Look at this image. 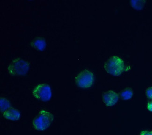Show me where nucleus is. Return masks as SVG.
I'll use <instances>...</instances> for the list:
<instances>
[{"mask_svg": "<svg viewBox=\"0 0 152 135\" xmlns=\"http://www.w3.org/2000/svg\"><path fill=\"white\" fill-rule=\"evenodd\" d=\"M76 84L80 87L83 88L90 87L93 84L94 75L92 72L85 70L80 72L75 77Z\"/></svg>", "mask_w": 152, "mask_h": 135, "instance_id": "4", "label": "nucleus"}, {"mask_svg": "<svg viewBox=\"0 0 152 135\" xmlns=\"http://www.w3.org/2000/svg\"><path fill=\"white\" fill-rule=\"evenodd\" d=\"M133 95V92L130 89H125L121 93V96L124 100H129L131 99Z\"/></svg>", "mask_w": 152, "mask_h": 135, "instance_id": "9", "label": "nucleus"}, {"mask_svg": "<svg viewBox=\"0 0 152 135\" xmlns=\"http://www.w3.org/2000/svg\"><path fill=\"white\" fill-rule=\"evenodd\" d=\"M145 1H131L132 5L135 9L140 10L144 7Z\"/></svg>", "mask_w": 152, "mask_h": 135, "instance_id": "11", "label": "nucleus"}, {"mask_svg": "<svg viewBox=\"0 0 152 135\" xmlns=\"http://www.w3.org/2000/svg\"><path fill=\"white\" fill-rule=\"evenodd\" d=\"M8 70L13 76L26 75L29 70V64L23 59H15L9 65Z\"/></svg>", "mask_w": 152, "mask_h": 135, "instance_id": "2", "label": "nucleus"}, {"mask_svg": "<svg viewBox=\"0 0 152 135\" xmlns=\"http://www.w3.org/2000/svg\"><path fill=\"white\" fill-rule=\"evenodd\" d=\"M10 104L9 101L6 99L1 98V112H4L10 109Z\"/></svg>", "mask_w": 152, "mask_h": 135, "instance_id": "10", "label": "nucleus"}, {"mask_svg": "<svg viewBox=\"0 0 152 135\" xmlns=\"http://www.w3.org/2000/svg\"><path fill=\"white\" fill-rule=\"evenodd\" d=\"M53 120V115L50 112L43 110L39 113L38 118L33 121V126L38 131H44L50 126Z\"/></svg>", "mask_w": 152, "mask_h": 135, "instance_id": "3", "label": "nucleus"}, {"mask_svg": "<svg viewBox=\"0 0 152 135\" xmlns=\"http://www.w3.org/2000/svg\"><path fill=\"white\" fill-rule=\"evenodd\" d=\"M140 135H152V131H143L141 132Z\"/></svg>", "mask_w": 152, "mask_h": 135, "instance_id": "13", "label": "nucleus"}, {"mask_svg": "<svg viewBox=\"0 0 152 135\" xmlns=\"http://www.w3.org/2000/svg\"><path fill=\"white\" fill-rule=\"evenodd\" d=\"M32 94L37 99L40 101H49L52 97V91L49 85L45 84H39L34 89Z\"/></svg>", "mask_w": 152, "mask_h": 135, "instance_id": "5", "label": "nucleus"}, {"mask_svg": "<svg viewBox=\"0 0 152 135\" xmlns=\"http://www.w3.org/2000/svg\"><path fill=\"white\" fill-rule=\"evenodd\" d=\"M147 107H148V109L149 111L152 112V101L149 102V103L148 104Z\"/></svg>", "mask_w": 152, "mask_h": 135, "instance_id": "14", "label": "nucleus"}, {"mask_svg": "<svg viewBox=\"0 0 152 135\" xmlns=\"http://www.w3.org/2000/svg\"><path fill=\"white\" fill-rule=\"evenodd\" d=\"M3 115L7 119L15 121L19 119L20 117V114L17 109L10 108L4 112Z\"/></svg>", "mask_w": 152, "mask_h": 135, "instance_id": "7", "label": "nucleus"}, {"mask_svg": "<svg viewBox=\"0 0 152 135\" xmlns=\"http://www.w3.org/2000/svg\"><path fill=\"white\" fill-rule=\"evenodd\" d=\"M146 94L148 98L152 99V87L149 88L146 91Z\"/></svg>", "mask_w": 152, "mask_h": 135, "instance_id": "12", "label": "nucleus"}, {"mask_svg": "<svg viewBox=\"0 0 152 135\" xmlns=\"http://www.w3.org/2000/svg\"><path fill=\"white\" fill-rule=\"evenodd\" d=\"M33 45L36 48L39 50H43L45 48V42L43 39H37L34 41H33Z\"/></svg>", "mask_w": 152, "mask_h": 135, "instance_id": "8", "label": "nucleus"}, {"mask_svg": "<svg viewBox=\"0 0 152 135\" xmlns=\"http://www.w3.org/2000/svg\"><path fill=\"white\" fill-rule=\"evenodd\" d=\"M105 70L113 76H119L123 72L125 64L123 60L116 56L111 57L104 64Z\"/></svg>", "mask_w": 152, "mask_h": 135, "instance_id": "1", "label": "nucleus"}, {"mask_svg": "<svg viewBox=\"0 0 152 135\" xmlns=\"http://www.w3.org/2000/svg\"><path fill=\"white\" fill-rule=\"evenodd\" d=\"M118 100V94L113 91L106 92L103 96V101L107 106H112L114 105L117 103Z\"/></svg>", "mask_w": 152, "mask_h": 135, "instance_id": "6", "label": "nucleus"}]
</instances>
